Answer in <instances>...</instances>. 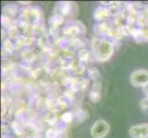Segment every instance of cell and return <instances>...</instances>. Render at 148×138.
I'll list each match as a JSON object with an SVG mask.
<instances>
[{
	"label": "cell",
	"mask_w": 148,
	"mask_h": 138,
	"mask_svg": "<svg viewBox=\"0 0 148 138\" xmlns=\"http://www.w3.org/2000/svg\"><path fill=\"white\" fill-rule=\"evenodd\" d=\"M111 29H112V27L110 25V23L108 21H105V22L96 23L93 30H94V33L96 34L97 37L107 38V37H109Z\"/></svg>",
	"instance_id": "cell-7"
},
{
	"label": "cell",
	"mask_w": 148,
	"mask_h": 138,
	"mask_svg": "<svg viewBox=\"0 0 148 138\" xmlns=\"http://www.w3.org/2000/svg\"><path fill=\"white\" fill-rule=\"evenodd\" d=\"M57 120H58L57 115H56V113L53 111L49 112V113L46 114V116H45V122L51 126H53L57 124Z\"/></svg>",
	"instance_id": "cell-16"
},
{
	"label": "cell",
	"mask_w": 148,
	"mask_h": 138,
	"mask_svg": "<svg viewBox=\"0 0 148 138\" xmlns=\"http://www.w3.org/2000/svg\"><path fill=\"white\" fill-rule=\"evenodd\" d=\"M143 90H144V93H145V97H148V84L145 87L144 89H143Z\"/></svg>",
	"instance_id": "cell-19"
},
{
	"label": "cell",
	"mask_w": 148,
	"mask_h": 138,
	"mask_svg": "<svg viewBox=\"0 0 148 138\" xmlns=\"http://www.w3.org/2000/svg\"><path fill=\"white\" fill-rule=\"evenodd\" d=\"M64 20V17L58 14H54V17L51 19V26L53 28H58L61 25H63Z\"/></svg>",
	"instance_id": "cell-15"
},
{
	"label": "cell",
	"mask_w": 148,
	"mask_h": 138,
	"mask_svg": "<svg viewBox=\"0 0 148 138\" xmlns=\"http://www.w3.org/2000/svg\"><path fill=\"white\" fill-rule=\"evenodd\" d=\"M88 74L89 76V79H91L93 82H98V81H100L101 78V75L99 73V71L95 68V67H91L88 70Z\"/></svg>",
	"instance_id": "cell-13"
},
{
	"label": "cell",
	"mask_w": 148,
	"mask_h": 138,
	"mask_svg": "<svg viewBox=\"0 0 148 138\" xmlns=\"http://www.w3.org/2000/svg\"><path fill=\"white\" fill-rule=\"evenodd\" d=\"M40 18V11L37 8H24L21 11V15H20L21 20L29 24H34L36 22H39Z\"/></svg>",
	"instance_id": "cell-5"
},
{
	"label": "cell",
	"mask_w": 148,
	"mask_h": 138,
	"mask_svg": "<svg viewBox=\"0 0 148 138\" xmlns=\"http://www.w3.org/2000/svg\"><path fill=\"white\" fill-rule=\"evenodd\" d=\"M93 17L96 21L98 22H105L111 17L109 8L107 7H98L93 13Z\"/></svg>",
	"instance_id": "cell-8"
},
{
	"label": "cell",
	"mask_w": 148,
	"mask_h": 138,
	"mask_svg": "<svg viewBox=\"0 0 148 138\" xmlns=\"http://www.w3.org/2000/svg\"><path fill=\"white\" fill-rule=\"evenodd\" d=\"M46 138H62V131L57 128H49L45 133Z\"/></svg>",
	"instance_id": "cell-14"
},
{
	"label": "cell",
	"mask_w": 148,
	"mask_h": 138,
	"mask_svg": "<svg viewBox=\"0 0 148 138\" xmlns=\"http://www.w3.org/2000/svg\"><path fill=\"white\" fill-rule=\"evenodd\" d=\"M110 126L108 122L99 119L94 122L90 128V135L92 138H104L109 134Z\"/></svg>",
	"instance_id": "cell-2"
},
{
	"label": "cell",
	"mask_w": 148,
	"mask_h": 138,
	"mask_svg": "<svg viewBox=\"0 0 148 138\" xmlns=\"http://www.w3.org/2000/svg\"><path fill=\"white\" fill-rule=\"evenodd\" d=\"M92 57H94V56L92 54L91 50L89 51L88 49H86V48L79 50L78 53H77V60L82 64H84V65L86 63L89 62V61L92 59Z\"/></svg>",
	"instance_id": "cell-10"
},
{
	"label": "cell",
	"mask_w": 148,
	"mask_h": 138,
	"mask_svg": "<svg viewBox=\"0 0 148 138\" xmlns=\"http://www.w3.org/2000/svg\"><path fill=\"white\" fill-rule=\"evenodd\" d=\"M141 109L146 113H148V97H145V99H143L140 102Z\"/></svg>",
	"instance_id": "cell-18"
},
{
	"label": "cell",
	"mask_w": 148,
	"mask_h": 138,
	"mask_svg": "<svg viewBox=\"0 0 148 138\" xmlns=\"http://www.w3.org/2000/svg\"><path fill=\"white\" fill-rule=\"evenodd\" d=\"M91 52L98 62H106L110 59L114 53L113 42L109 38L94 37L90 42Z\"/></svg>",
	"instance_id": "cell-1"
},
{
	"label": "cell",
	"mask_w": 148,
	"mask_h": 138,
	"mask_svg": "<svg viewBox=\"0 0 148 138\" xmlns=\"http://www.w3.org/2000/svg\"><path fill=\"white\" fill-rule=\"evenodd\" d=\"M57 11L55 12V14L61 15V16L64 17L65 15H68L71 10H72V3L71 2H62L59 3L56 7Z\"/></svg>",
	"instance_id": "cell-11"
},
{
	"label": "cell",
	"mask_w": 148,
	"mask_h": 138,
	"mask_svg": "<svg viewBox=\"0 0 148 138\" xmlns=\"http://www.w3.org/2000/svg\"><path fill=\"white\" fill-rule=\"evenodd\" d=\"M75 119V114L71 111H66L61 115V120L64 124H70Z\"/></svg>",
	"instance_id": "cell-17"
},
{
	"label": "cell",
	"mask_w": 148,
	"mask_h": 138,
	"mask_svg": "<svg viewBox=\"0 0 148 138\" xmlns=\"http://www.w3.org/2000/svg\"><path fill=\"white\" fill-rule=\"evenodd\" d=\"M101 88L102 85L100 81L98 82H93L92 88L89 92V99L90 100L94 102V103H98L100 101L101 99Z\"/></svg>",
	"instance_id": "cell-9"
},
{
	"label": "cell",
	"mask_w": 148,
	"mask_h": 138,
	"mask_svg": "<svg viewBox=\"0 0 148 138\" xmlns=\"http://www.w3.org/2000/svg\"><path fill=\"white\" fill-rule=\"evenodd\" d=\"M78 21H71V23H67L63 28L62 32L66 36H70L73 38H77L78 35L85 32V27L84 25L80 24L78 25Z\"/></svg>",
	"instance_id": "cell-4"
},
{
	"label": "cell",
	"mask_w": 148,
	"mask_h": 138,
	"mask_svg": "<svg viewBox=\"0 0 148 138\" xmlns=\"http://www.w3.org/2000/svg\"><path fill=\"white\" fill-rule=\"evenodd\" d=\"M131 138H148V124L132 125L129 129Z\"/></svg>",
	"instance_id": "cell-6"
},
{
	"label": "cell",
	"mask_w": 148,
	"mask_h": 138,
	"mask_svg": "<svg viewBox=\"0 0 148 138\" xmlns=\"http://www.w3.org/2000/svg\"><path fill=\"white\" fill-rule=\"evenodd\" d=\"M18 4H21V5H29V4H30V2H18Z\"/></svg>",
	"instance_id": "cell-20"
},
{
	"label": "cell",
	"mask_w": 148,
	"mask_h": 138,
	"mask_svg": "<svg viewBox=\"0 0 148 138\" xmlns=\"http://www.w3.org/2000/svg\"><path fill=\"white\" fill-rule=\"evenodd\" d=\"M130 82L135 88L144 89L148 84V70L138 69L134 71L130 76Z\"/></svg>",
	"instance_id": "cell-3"
},
{
	"label": "cell",
	"mask_w": 148,
	"mask_h": 138,
	"mask_svg": "<svg viewBox=\"0 0 148 138\" xmlns=\"http://www.w3.org/2000/svg\"><path fill=\"white\" fill-rule=\"evenodd\" d=\"M18 8L14 5H8L4 8V16H6L9 19H12L15 15L18 13Z\"/></svg>",
	"instance_id": "cell-12"
}]
</instances>
